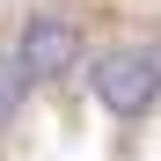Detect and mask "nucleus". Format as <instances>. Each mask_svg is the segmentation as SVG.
<instances>
[{
	"label": "nucleus",
	"mask_w": 161,
	"mask_h": 161,
	"mask_svg": "<svg viewBox=\"0 0 161 161\" xmlns=\"http://www.w3.org/2000/svg\"><path fill=\"white\" fill-rule=\"evenodd\" d=\"M154 66H161V37H154Z\"/></svg>",
	"instance_id": "4"
},
{
	"label": "nucleus",
	"mask_w": 161,
	"mask_h": 161,
	"mask_svg": "<svg viewBox=\"0 0 161 161\" xmlns=\"http://www.w3.org/2000/svg\"><path fill=\"white\" fill-rule=\"evenodd\" d=\"M15 59H22V73H30V88L66 80L73 59H80V30H73L66 15H30V22H22V37H15Z\"/></svg>",
	"instance_id": "2"
},
{
	"label": "nucleus",
	"mask_w": 161,
	"mask_h": 161,
	"mask_svg": "<svg viewBox=\"0 0 161 161\" xmlns=\"http://www.w3.org/2000/svg\"><path fill=\"white\" fill-rule=\"evenodd\" d=\"M22 95H30V73H22L15 44H8V51H0V125H8V117L22 110Z\"/></svg>",
	"instance_id": "3"
},
{
	"label": "nucleus",
	"mask_w": 161,
	"mask_h": 161,
	"mask_svg": "<svg viewBox=\"0 0 161 161\" xmlns=\"http://www.w3.org/2000/svg\"><path fill=\"white\" fill-rule=\"evenodd\" d=\"M88 88L110 117H147L161 103V66H154V44H110L103 59L88 66Z\"/></svg>",
	"instance_id": "1"
}]
</instances>
